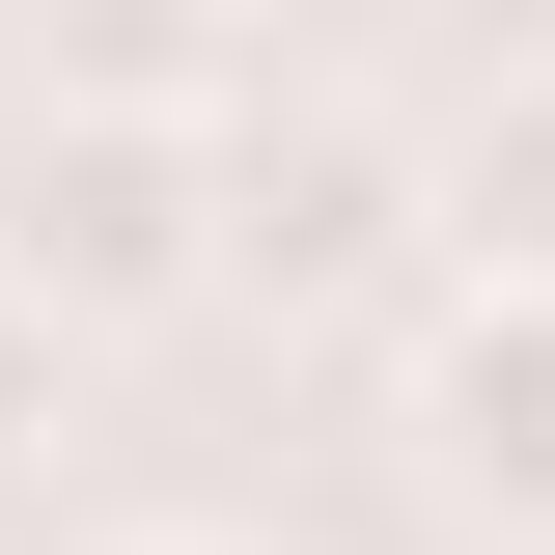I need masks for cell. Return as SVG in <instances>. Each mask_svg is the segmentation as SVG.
Returning <instances> with one entry per match:
<instances>
[{"label": "cell", "instance_id": "2", "mask_svg": "<svg viewBox=\"0 0 555 555\" xmlns=\"http://www.w3.org/2000/svg\"><path fill=\"white\" fill-rule=\"evenodd\" d=\"M416 250V139L334 112V83H278L250 139H222V278H278V306H361V278Z\"/></svg>", "mask_w": 555, "mask_h": 555}, {"label": "cell", "instance_id": "1", "mask_svg": "<svg viewBox=\"0 0 555 555\" xmlns=\"http://www.w3.org/2000/svg\"><path fill=\"white\" fill-rule=\"evenodd\" d=\"M222 278V139H112V112H28L0 139V306L28 334H139V306H195Z\"/></svg>", "mask_w": 555, "mask_h": 555}, {"label": "cell", "instance_id": "4", "mask_svg": "<svg viewBox=\"0 0 555 555\" xmlns=\"http://www.w3.org/2000/svg\"><path fill=\"white\" fill-rule=\"evenodd\" d=\"M416 473L473 500L500 555H555V306H444V361H416Z\"/></svg>", "mask_w": 555, "mask_h": 555}, {"label": "cell", "instance_id": "5", "mask_svg": "<svg viewBox=\"0 0 555 555\" xmlns=\"http://www.w3.org/2000/svg\"><path fill=\"white\" fill-rule=\"evenodd\" d=\"M28 416H56V334H28V306H0V444H28Z\"/></svg>", "mask_w": 555, "mask_h": 555}, {"label": "cell", "instance_id": "6", "mask_svg": "<svg viewBox=\"0 0 555 555\" xmlns=\"http://www.w3.org/2000/svg\"><path fill=\"white\" fill-rule=\"evenodd\" d=\"M139 555H250V528H139Z\"/></svg>", "mask_w": 555, "mask_h": 555}, {"label": "cell", "instance_id": "3", "mask_svg": "<svg viewBox=\"0 0 555 555\" xmlns=\"http://www.w3.org/2000/svg\"><path fill=\"white\" fill-rule=\"evenodd\" d=\"M416 250H473V306H555V56H473L416 112Z\"/></svg>", "mask_w": 555, "mask_h": 555}]
</instances>
